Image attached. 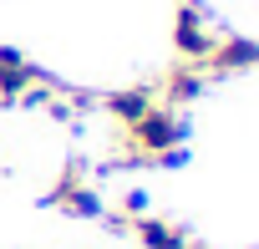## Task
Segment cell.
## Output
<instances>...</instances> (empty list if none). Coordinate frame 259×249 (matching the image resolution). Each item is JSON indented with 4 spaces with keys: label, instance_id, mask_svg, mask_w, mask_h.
<instances>
[{
    "label": "cell",
    "instance_id": "obj_3",
    "mask_svg": "<svg viewBox=\"0 0 259 249\" xmlns=\"http://www.w3.org/2000/svg\"><path fill=\"white\" fill-rule=\"evenodd\" d=\"M203 81H208V71L198 66V61H183V66H173L168 76H163V107H183V102H193L198 92H203Z\"/></svg>",
    "mask_w": 259,
    "mask_h": 249
},
{
    "label": "cell",
    "instance_id": "obj_5",
    "mask_svg": "<svg viewBox=\"0 0 259 249\" xmlns=\"http://www.w3.org/2000/svg\"><path fill=\"white\" fill-rule=\"evenodd\" d=\"M133 234L143 239V249H188V234L178 224H168V219H153V214H138Z\"/></svg>",
    "mask_w": 259,
    "mask_h": 249
},
{
    "label": "cell",
    "instance_id": "obj_6",
    "mask_svg": "<svg viewBox=\"0 0 259 249\" xmlns=\"http://www.w3.org/2000/svg\"><path fill=\"white\" fill-rule=\"evenodd\" d=\"M153 102H158V92H153V87H133V92H112V97H107V112L122 122V128H133V122H138Z\"/></svg>",
    "mask_w": 259,
    "mask_h": 249
},
{
    "label": "cell",
    "instance_id": "obj_2",
    "mask_svg": "<svg viewBox=\"0 0 259 249\" xmlns=\"http://www.w3.org/2000/svg\"><path fill=\"white\" fill-rule=\"evenodd\" d=\"M51 203H61L66 214H102V198L87 188V173H81V168H66V173L56 178Z\"/></svg>",
    "mask_w": 259,
    "mask_h": 249
},
{
    "label": "cell",
    "instance_id": "obj_1",
    "mask_svg": "<svg viewBox=\"0 0 259 249\" xmlns=\"http://www.w3.org/2000/svg\"><path fill=\"white\" fill-rule=\"evenodd\" d=\"M213 41H219V36L203 26V16L183 0V6H178V26H173V46H178V56H183V61H203V56L213 51Z\"/></svg>",
    "mask_w": 259,
    "mask_h": 249
},
{
    "label": "cell",
    "instance_id": "obj_4",
    "mask_svg": "<svg viewBox=\"0 0 259 249\" xmlns=\"http://www.w3.org/2000/svg\"><path fill=\"white\" fill-rule=\"evenodd\" d=\"M36 76H41V71H36L21 51H6V46H0V102H21Z\"/></svg>",
    "mask_w": 259,
    "mask_h": 249
}]
</instances>
